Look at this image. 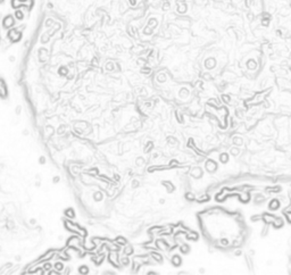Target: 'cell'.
<instances>
[{"label": "cell", "mask_w": 291, "mask_h": 275, "mask_svg": "<svg viewBox=\"0 0 291 275\" xmlns=\"http://www.w3.org/2000/svg\"><path fill=\"white\" fill-rule=\"evenodd\" d=\"M0 96H1V97L6 96V87L1 80H0Z\"/></svg>", "instance_id": "obj_2"}, {"label": "cell", "mask_w": 291, "mask_h": 275, "mask_svg": "<svg viewBox=\"0 0 291 275\" xmlns=\"http://www.w3.org/2000/svg\"><path fill=\"white\" fill-rule=\"evenodd\" d=\"M88 270H89L88 267H85V266H82V267L80 268V272H81V273H88Z\"/></svg>", "instance_id": "obj_3"}, {"label": "cell", "mask_w": 291, "mask_h": 275, "mask_svg": "<svg viewBox=\"0 0 291 275\" xmlns=\"http://www.w3.org/2000/svg\"><path fill=\"white\" fill-rule=\"evenodd\" d=\"M56 267H57V268H58V270H62V268H63V265H62V264H60V263H59V264H57V265H56Z\"/></svg>", "instance_id": "obj_4"}, {"label": "cell", "mask_w": 291, "mask_h": 275, "mask_svg": "<svg viewBox=\"0 0 291 275\" xmlns=\"http://www.w3.org/2000/svg\"><path fill=\"white\" fill-rule=\"evenodd\" d=\"M13 24H14L13 17H11V16H7V17L5 18V21H4V25H5L6 27H10Z\"/></svg>", "instance_id": "obj_1"}]
</instances>
